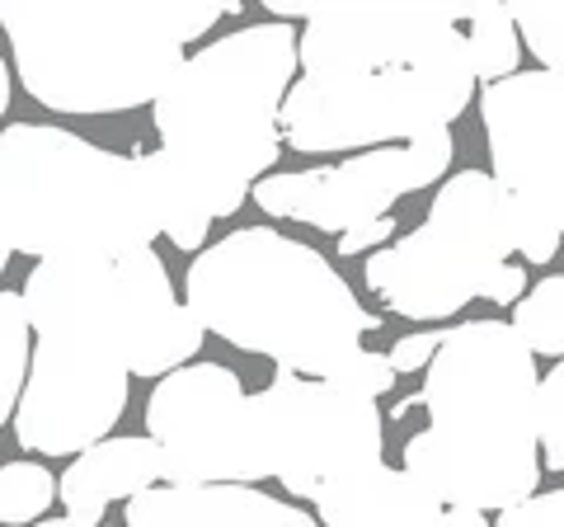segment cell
<instances>
[{
  "instance_id": "9a60e30c",
  "label": "cell",
  "mask_w": 564,
  "mask_h": 527,
  "mask_svg": "<svg viewBox=\"0 0 564 527\" xmlns=\"http://www.w3.org/2000/svg\"><path fill=\"white\" fill-rule=\"evenodd\" d=\"M321 527H443V499L395 466H367L315 490Z\"/></svg>"
},
{
  "instance_id": "277c9868",
  "label": "cell",
  "mask_w": 564,
  "mask_h": 527,
  "mask_svg": "<svg viewBox=\"0 0 564 527\" xmlns=\"http://www.w3.org/2000/svg\"><path fill=\"white\" fill-rule=\"evenodd\" d=\"M292 80L296 29L273 20L245 24L184 57L151 99L161 155L212 222L240 213L250 189L282 155L278 109Z\"/></svg>"
},
{
  "instance_id": "44dd1931",
  "label": "cell",
  "mask_w": 564,
  "mask_h": 527,
  "mask_svg": "<svg viewBox=\"0 0 564 527\" xmlns=\"http://www.w3.org/2000/svg\"><path fill=\"white\" fill-rule=\"evenodd\" d=\"M513 14V33L518 43L532 47V57L541 62V72H555L564 66V6H522V10H508Z\"/></svg>"
},
{
  "instance_id": "4fadbf2b",
  "label": "cell",
  "mask_w": 564,
  "mask_h": 527,
  "mask_svg": "<svg viewBox=\"0 0 564 527\" xmlns=\"http://www.w3.org/2000/svg\"><path fill=\"white\" fill-rule=\"evenodd\" d=\"M113 292L128 377H170L174 367L193 363L203 348V330L180 302L155 245L113 259Z\"/></svg>"
},
{
  "instance_id": "6da1fadb",
  "label": "cell",
  "mask_w": 564,
  "mask_h": 527,
  "mask_svg": "<svg viewBox=\"0 0 564 527\" xmlns=\"http://www.w3.org/2000/svg\"><path fill=\"white\" fill-rule=\"evenodd\" d=\"M470 6H311L278 132L302 155L404 147L452 128L475 95Z\"/></svg>"
},
{
  "instance_id": "5b68a950",
  "label": "cell",
  "mask_w": 564,
  "mask_h": 527,
  "mask_svg": "<svg viewBox=\"0 0 564 527\" xmlns=\"http://www.w3.org/2000/svg\"><path fill=\"white\" fill-rule=\"evenodd\" d=\"M161 236L155 151L113 155L66 128H0V245L33 259H122Z\"/></svg>"
},
{
  "instance_id": "7402d4cb",
  "label": "cell",
  "mask_w": 564,
  "mask_h": 527,
  "mask_svg": "<svg viewBox=\"0 0 564 527\" xmlns=\"http://www.w3.org/2000/svg\"><path fill=\"white\" fill-rule=\"evenodd\" d=\"M536 452L545 466H564V367H551L536 381Z\"/></svg>"
},
{
  "instance_id": "d6986e66",
  "label": "cell",
  "mask_w": 564,
  "mask_h": 527,
  "mask_svg": "<svg viewBox=\"0 0 564 527\" xmlns=\"http://www.w3.org/2000/svg\"><path fill=\"white\" fill-rule=\"evenodd\" d=\"M29 348H33V330H29L24 297L0 292V429L10 424L14 406H20V391L29 377Z\"/></svg>"
},
{
  "instance_id": "4dcf8cb0",
  "label": "cell",
  "mask_w": 564,
  "mask_h": 527,
  "mask_svg": "<svg viewBox=\"0 0 564 527\" xmlns=\"http://www.w3.org/2000/svg\"><path fill=\"white\" fill-rule=\"evenodd\" d=\"M6 264H10V250H6V245H0V273H6Z\"/></svg>"
},
{
  "instance_id": "cb8c5ba5",
  "label": "cell",
  "mask_w": 564,
  "mask_h": 527,
  "mask_svg": "<svg viewBox=\"0 0 564 527\" xmlns=\"http://www.w3.org/2000/svg\"><path fill=\"white\" fill-rule=\"evenodd\" d=\"M494 527H564V490H545V495H527L513 508H499Z\"/></svg>"
},
{
  "instance_id": "30bf717a",
  "label": "cell",
  "mask_w": 564,
  "mask_h": 527,
  "mask_svg": "<svg viewBox=\"0 0 564 527\" xmlns=\"http://www.w3.org/2000/svg\"><path fill=\"white\" fill-rule=\"evenodd\" d=\"M480 122L489 180L513 213V250L541 269L564 232V76L513 72L485 85Z\"/></svg>"
},
{
  "instance_id": "52a82bcc",
  "label": "cell",
  "mask_w": 564,
  "mask_h": 527,
  "mask_svg": "<svg viewBox=\"0 0 564 527\" xmlns=\"http://www.w3.org/2000/svg\"><path fill=\"white\" fill-rule=\"evenodd\" d=\"M33 330L29 377L10 424L24 452L80 456L113 438L128 410V363L118 335V292L109 259H39L24 283Z\"/></svg>"
},
{
  "instance_id": "83f0119b",
  "label": "cell",
  "mask_w": 564,
  "mask_h": 527,
  "mask_svg": "<svg viewBox=\"0 0 564 527\" xmlns=\"http://www.w3.org/2000/svg\"><path fill=\"white\" fill-rule=\"evenodd\" d=\"M443 527H489L480 508H443Z\"/></svg>"
},
{
  "instance_id": "ac0fdd59",
  "label": "cell",
  "mask_w": 564,
  "mask_h": 527,
  "mask_svg": "<svg viewBox=\"0 0 564 527\" xmlns=\"http://www.w3.org/2000/svg\"><path fill=\"white\" fill-rule=\"evenodd\" d=\"M513 335L532 358H560L564 354V278L551 273L536 288H527L513 306Z\"/></svg>"
},
{
  "instance_id": "2e32d148",
  "label": "cell",
  "mask_w": 564,
  "mask_h": 527,
  "mask_svg": "<svg viewBox=\"0 0 564 527\" xmlns=\"http://www.w3.org/2000/svg\"><path fill=\"white\" fill-rule=\"evenodd\" d=\"M155 485H161V452L151 438H104L62 471L57 499L66 504L70 523L99 527L113 499H137Z\"/></svg>"
},
{
  "instance_id": "7a4b0ae2",
  "label": "cell",
  "mask_w": 564,
  "mask_h": 527,
  "mask_svg": "<svg viewBox=\"0 0 564 527\" xmlns=\"http://www.w3.org/2000/svg\"><path fill=\"white\" fill-rule=\"evenodd\" d=\"M536 358L508 321H462L423 367L429 429L404 443V476L443 508H513L536 495Z\"/></svg>"
},
{
  "instance_id": "4316f807",
  "label": "cell",
  "mask_w": 564,
  "mask_h": 527,
  "mask_svg": "<svg viewBox=\"0 0 564 527\" xmlns=\"http://www.w3.org/2000/svg\"><path fill=\"white\" fill-rule=\"evenodd\" d=\"M527 292V269H518L513 259L503 264V269H494V278L485 283V302H494V306H518V297Z\"/></svg>"
},
{
  "instance_id": "603a6c76",
  "label": "cell",
  "mask_w": 564,
  "mask_h": 527,
  "mask_svg": "<svg viewBox=\"0 0 564 527\" xmlns=\"http://www.w3.org/2000/svg\"><path fill=\"white\" fill-rule=\"evenodd\" d=\"M329 386H339V391L348 396H362V400H377L386 391H395V373H391V363H386V354H362L358 358H348L339 373L329 377Z\"/></svg>"
},
{
  "instance_id": "e0dca14e",
  "label": "cell",
  "mask_w": 564,
  "mask_h": 527,
  "mask_svg": "<svg viewBox=\"0 0 564 527\" xmlns=\"http://www.w3.org/2000/svg\"><path fill=\"white\" fill-rule=\"evenodd\" d=\"M466 62H470V76L475 80H508L518 72V57H522V43L513 33V14L508 6H470L466 14Z\"/></svg>"
},
{
  "instance_id": "1f68e13d",
  "label": "cell",
  "mask_w": 564,
  "mask_h": 527,
  "mask_svg": "<svg viewBox=\"0 0 564 527\" xmlns=\"http://www.w3.org/2000/svg\"><path fill=\"white\" fill-rule=\"evenodd\" d=\"M99 527H109V523H99Z\"/></svg>"
},
{
  "instance_id": "f546056e",
  "label": "cell",
  "mask_w": 564,
  "mask_h": 527,
  "mask_svg": "<svg viewBox=\"0 0 564 527\" xmlns=\"http://www.w3.org/2000/svg\"><path fill=\"white\" fill-rule=\"evenodd\" d=\"M29 527H80V523H70V518H39V523H29Z\"/></svg>"
},
{
  "instance_id": "7c38bea8",
  "label": "cell",
  "mask_w": 564,
  "mask_h": 527,
  "mask_svg": "<svg viewBox=\"0 0 564 527\" xmlns=\"http://www.w3.org/2000/svg\"><path fill=\"white\" fill-rule=\"evenodd\" d=\"M452 155H456L452 128H443L404 147H377V151L348 155L339 165L263 174L250 193L269 217L344 236L352 226L391 217V207L404 193L437 184L452 170Z\"/></svg>"
},
{
  "instance_id": "ba28073f",
  "label": "cell",
  "mask_w": 564,
  "mask_h": 527,
  "mask_svg": "<svg viewBox=\"0 0 564 527\" xmlns=\"http://www.w3.org/2000/svg\"><path fill=\"white\" fill-rule=\"evenodd\" d=\"M513 255V213L485 170H456L433 193L419 232L400 236L367 259V288L395 315L447 321L480 302L494 269Z\"/></svg>"
},
{
  "instance_id": "d4e9b609",
  "label": "cell",
  "mask_w": 564,
  "mask_h": 527,
  "mask_svg": "<svg viewBox=\"0 0 564 527\" xmlns=\"http://www.w3.org/2000/svg\"><path fill=\"white\" fill-rule=\"evenodd\" d=\"M437 344H443V330H419V335H404L391 344V354H386V363H391V373H423L429 367V358L437 354Z\"/></svg>"
},
{
  "instance_id": "ffe728a7",
  "label": "cell",
  "mask_w": 564,
  "mask_h": 527,
  "mask_svg": "<svg viewBox=\"0 0 564 527\" xmlns=\"http://www.w3.org/2000/svg\"><path fill=\"white\" fill-rule=\"evenodd\" d=\"M57 499V476L43 462H10L0 466V523L29 527L39 523Z\"/></svg>"
},
{
  "instance_id": "8fae6325",
  "label": "cell",
  "mask_w": 564,
  "mask_h": 527,
  "mask_svg": "<svg viewBox=\"0 0 564 527\" xmlns=\"http://www.w3.org/2000/svg\"><path fill=\"white\" fill-rule=\"evenodd\" d=\"M147 438L161 452V485H259L245 386L226 363H184L155 381Z\"/></svg>"
},
{
  "instance_id": "484cf974",
  "label": "cell",
  "mask_w": 564,
  "mask_h": 527,
  "mask_svg": "<svg viewBox=\"0 0 564 527\" xmlns=\"http://www.w3.org/2000/svg\"><path fill=\"white\" fill-rule=\"evenodd\" d=\"M395 240V217H377L367 226H352V232L339 236V255H367L377 245H391Z\"/></svg>"
},
{
  "instance_id": "8992f818",
  "label": "cell",
  "mask_w": 564,
  "mask_h": 527,
  "mask_svg": "<svg viewBox=\"0 0 564 527\" xmlns=\"http://www.w3.org/2000/svg\"><path fill=\"white\" fill-rule=\"evenodd\" d=\"M240 14L231 0L207 6H47L0 0L20 85L52 114H128L161 95L180 72L184 43Z\"/></svg>"
},
{
  "instance_id": "5bb4252c",
  "label": "cell",
  "mask_w": 564,
  "mask_h": 527,
  "mask_svg": "<svg viewBox=\"0 0 564 527\" xmlns=\"http://www.w3.org/2000/svg\"><path fill=\"white\" fill-rule=\"evenodd\" d=\"M122 527H321L306 508L254 485H155L128 499Z\"/></svg>"
},
{
  "instance_id": "3957f363",
  "label": "cell",
  "mask_w": 564,
  "mask_h": 527,
  "mask_svg": "<svg viewBox=\"0 0 564 527\" xmlns=\"http://www.w3.org/2000/svg\"><path fill=\"white\" fill-rule=\"evenodd\" d=\"M184 306L203 335L306 381H329L377 330L344 273L315 245L273 226H240L198 250L184 273Z\"/></svg>"
},
{
  "instance_id": "9c48e42d",
  "label": "cell",
  "mask_w": 564,
  "mask_h": 527,
  "mask_svg": "<svg viewBox=\"0 0 564 527\" xmlns=\"http://www.w3.org/2000/svg\"><path fill=\"white\" fill-rule=\"evenodd\" d=\"M245 415L263 481L302 499H315V490L339 476L381 466L386 456V415L377 400L348 396L329 381L278 373L263 391L245 396Z\"/></svg>"
},
{
  "instance_id": "f1b7e54d",
  "label": "cell",
  "mask_w": 564,
  "mask_h": 527,
  "mask_svg": "<svg viewBox=\"0 0 564 527\" xmlns=\"http://www.w3.org/2000/svg\"><path fill=\"white\" fill-rule=\"evenodd\" d=\"M10 90H14V80H10V66L0 62V118H6V109H10Z\"/></svg>"
}]
</instances>
